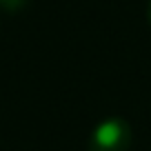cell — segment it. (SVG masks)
<instances>
[{"label":"cell","instance_id":"cell-3","mask_svg":"<svg viewBox=\"0 0 151 151\" xmlns=\"http://www.w3.org/2000/svg\"><path fill=\"white\" fill-rule=\"evenodd\" d=\"M147 20H149V24H151V0L147 2Z\"/></svg>","mask_w":151,"mask_h":151},{"label":"cell","instance_id":"cell-2","mask_svg":"<svg viewBox=\"0 0 151 151\" xmlns=\"http://www.w3.org/2000/svg\"><path fill=\"white\" fill-rule=\"evenodd\" d=\"M29 5V0H0V9L5 11H20Z\"/></svg>","mask_w":151,"mask_h":151},{"label":"cell","instance_id":"cell-1","mask_svg":"<svg viewBox=\"0 0 151 151\" xmlns=\"http://www.w3.org/2000/svg\"><path fill=\"white\" fill-rule=\"evenodd\" d=\"M131 140V124L120 116H111L93 127L89 136V151H129Z\"/></svg>","mask_w":151,"mask_h":151}]
</instances>
